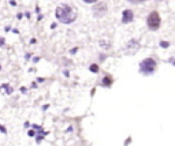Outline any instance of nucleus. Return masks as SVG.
Returning <instances> with one entry per match:
<instances>
[{"label": "nucleus", "instance_id": "obj_5", "mask_svg": "<svg viewBox=\"0 0 175 146\" xmlns=\"http://www.w3.org/2000/svg\"><path fill=\"white\" fill-rule=\"evenodd\" d=\"M0 90L4 91V93H7V94L13 93V88H11L10 85H1V86H0Z\"/></svg>", "mask_w": 175, "mask_h": 146}, {"label": "nucleus", "instance_id": "obj_8", "mask_svg": "<svg viewBox=\"0 0 175 146\" xmlns=\"http://www.w3.org/2000/svg\"><path fill=\"white\" fill-rule=\"evenodd\" d=\"M162 46H163V48H167V46H168V42H164V41H163L162 42Z\"/></svg>", "mask_w": 175, "mask_h": 146}, {"label": "nucleus", "instance_id": "obj_6", "mask_svg": "<svg viewBox=\"0 0 175 146\" xmlns=\"http://www.w3.org/2000/svg\"><path fill=\"white\" fill-rule=\"evenodd\" d=\"M111 83H112V79H111L110 77H105V78H104V81H103V85H104V86H110Z\"/></svg>", "mask_w": 175, "mask_h": 146}, {"label": "nucleus", "instance_id": "obj_3", "mask_svg": "<svg viewBox=\"0 0 175 146\" xmlns=\"http://www.w3.org/2000/svg\"><path fill=\"white\" fill-rule=\"evenodd\" d=\"M155 68H156V62L153 59H145L141 63V71L144 74H151V72L155 71Z\"/></svg>", "mask_w": 175, "mask_h": 146}, {"label": "nucleus", "instance_id": "obj_7", "mask_svg": "<svg viewBox=\"0 0 175 146\" xmlns=\"http://www.w3.org/2000/svg\"><path fill=\"white\" fill-rule=\"evenodd\" d=\"M90 70H92L93 72H97V71H99V68H97V66H96V64H92V66H90Z\"/></svg>", "mask_w": 175, "mask_h": 146}, {"label": "nucleus", "instance_id": "obj_10", "mask_svg": "<svg viewBox=\"0 0 175 146\" xmlns=\"http://www.w3.org/2000/svg\"><path fill=\"white\" fill-rule=\"evenodd\" d=\"M85 1H86V3H96L97 0H85Z\"/></svg>", "mask_w": 175, "mask_h": 146}, {"label": "nucleus", "instance_id": "obj_12", "mask_svg": "<svg viewBox=\"0 0 175 146\" xmlns=\"http://www.w3.org/2000/svg\"><path fill=\"white\" fill-rule=\"evenodd\" d=\"M0 130L3 131V133H6V128H3V127H0Z\"/></svg>", "mask_w": 175, "mask_h": 146}, {"label": "nucleus", "instance_id": "obj_9", "mask_svg": "<svg viewBox=\"0 0 175 146\" xmlns=\"http://www.w3.org/2000/svg\"><path fill=\"white\" fill-rule=\"evenodd\" d=\"M130 1H133V3H141V1H145V0H130Z\"/></svg>", "mask_w": 175, "mask_h": 146}, {"label": "nucleus", "instance_id": "obj_11", "mask_svg": "<svg viewBox=\"0 0 175 146\" xmlns=\"http://www.w3.org/2000/svg\"><path fill=\"white\" fill-rule=\"evenodd\" d=\"M3 42H4V38H0V46L3 45Z\"/></svg>", "mask_w": 175, "mask_h": 146}, {"label": "nucleus", "instance_id": "obj_4", "mask_svg": "<svg viewBox=\"0 0 175 146\" xmlns=\"http://www.w3.org/2000/svg\"><path fill=\"white\" fill-rule=\"evenodd\" d=\"M133 18H134L133 11L126 10L123 13V16H122V22H123V23H129V22H131V21H133Z\"/></svg>", "mask_w": 175, "mask_h": 146}, {"label": "nucleus", "instance_id": "obj_2", "mask_svg": "<svg viewBox=\"0 0 175 146\" xmlns=\"http://www.w3.org/2000/svg\"><path fill=\"white\" fill-rule=\"evenodd\" d=\"M146 23H148V27H149L151 30H157L160 27V16H159V14L156 13V11L151 13L149 16H148Z\"/></svg>", "mask_w": 175, "mask_h": 146}, {"label": "nucleus", "instance_id": "obj_1", "mask_svg": "<svg viewBox=\"0 0 175 146\" xmlns=\"http://www.w3.org/2000/svg\"><path fill=\"white\" fill-rule=\"evenodd\" d=\"M56 18L63 23H71L75 21L77 15H75L74 10H73L71 7L63 4V6H59L56 8Z\"/></svg>", "mask_w": 175, "mask_h": 146}, {"label": "nucleus", "instance_id": "obj_13", "mask_svg": "<svg viewBox=\"0 0 175 146\" xmlns=\"http://www.w3.org/2000/svg\"><path fill=\"white\" fill-rule=\"evenodd\" d=\"M0 68H1V66H0Z\"/></svg>", "mask_w": 175, "mask_h": 146}]
</instances>
